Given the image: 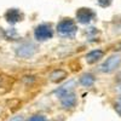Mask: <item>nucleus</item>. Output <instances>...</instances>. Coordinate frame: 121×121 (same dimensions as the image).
<instances>
[{"label": "nucleus", "instance_id": "10", "mask_svg": "<svg viewBox=\"0 0 121 121\" xmlns=\"http://www.w3.org/2000/svg\"><path fill=\"white\" fill-rule=\"evenodd\" d=\"M80 84L85 87H90L95 84V76L92 74H82L81 78H80Z\"/></svg>", "mask_w": 121, "mask_h": 121}, {"label": "nucleus", "instance_id": "9", "mask_svg": "<svg viewBox=\"0 0 121 121\" xmlns=\"http://www.w3.org/2000/svg\"><path fill=\"white\" fill-rule=\"evenodd\" d=\"M102 57H103L102 50H93V51H91L86 55V62L88 64H92V63H96L97 60H99Z\"/></svg>", "mask_w": 121, "mask_h": 121}, {"label": "nucleus", "instance_id": "15", "mask_svg": "<svg viewBox=\"0 0 121 121\" xmlns=\"http://www.w3.org/2000/svg\"><path fill=\"white\" fill-rule=\"evenodd\" d=\"M10 121H22V117L21 116H15L13 119H11Z\"/></svg>", "mask_w": 121, "mask_h": 121}, {"label": "nucleus", "instance_id": "14", "mask_svg": "<svg viewBox=\"0 0 121 121\" xmlns=\"http://www.w3.org/2000/svg\"><path fill=\"white\" fill-rule=\"evenodd\" d=\"M97 3H98L100 6L105 7V6H109L110 4H112V0H97Z\"/></svg>", "mask_w": 121, "mask_h": 121}, {"label": "nucleus", "instance_id": "1", "mask_svg": "<svg viewBox=\"0 0 121 121\" xmlns=\"http://www.w3.org/2000/svg\"><path fill=\"white\" fill-rule=\"evenodd\" d=\"M76 24L73 19L65 18L57 24V33L63 38H73L76 33Z\"/></svg>", "mask_w": 121, "mask_h": 121}, {"label": "nucleus", "instance_id": "7", "mask_svg": "<svg viewBox=\"0 0 121 121\" xmlns=\"http://www.w3.org/2000/svg\"><path fill=\"white\" fill-rule=\"evenodd\" d=\"M60 103H62L63 108H65V109L73 108L76 104V97L73 92L68 93V95H65V96H63L62 98H60Z\"/></svg>", "mask_w": 121, "mask_h": 121}, {"label": "nucleus", "instance_id": "11", "mask_svg": "<svg viewBox=\"0 0 121 121\" xmlns=\"http://www.w3.org/2000/svg\"><path fill=\"white\" fill-rule=\"evenodd\" d=\"M67 76V73L64 72V70H62V69H58V70H55V72L51 74V81H53V82H58V81H60L62 79H64Z\"/></svg>", "mask_w": 121, "mask_h": 121}, {"label": "nucleus", "instance_id": "3", "mask_svg": "<svg viewBox=\"0 0 121 121\" xmlns=\"http://www.w3.org/2000/svg\"><path fill=\"white\" fill-rule=\"evenodd\" d=\"M121 63V56L119 55H114V56H110L105 62L100 65V70L103 73H112L120 65Z\"/></svg>", "mask_w": 121, "mask_h": 121}, {"label": "nucleus", "instance_id": "4", "mask_svg": "<svg viewBox=\"0 0 121 121\" xmlns=\"http://www.w3.org/2000/svg\"><path fill=\"white\" fill-rule=\"evenodd\" d=\"M95 18H96V13L91 9L82 7V9H79L76 11V19H78V22L82 23V24H87L90 22H92Z\"/></svg>", "mask_w": 121, "mask_h": 121}, {"label": "nucleus", "instance_id": "6", "mask_svg": "<svg viewBox=\"0 0 121 121\" xmlns=\"http://www.w3.org/2000/svg\"><path fill=\"white\" fill-rule=\"evenodd\" d=\"M75 81L74 80H69L68 82H65L63 86H60L57 91H56V95L59 97V98H62L63 96H65V95H68V93H72L73 92V90H74V87H75Z\"/></svg>", "mask_w": 121, "mask_h": 121}, {"label": "nucleus", "instance_id": "12", "mask_svg": "<svg viewBox=\"0 0 121 121\" xmlns=\"http://www.w3.org/2000/svg\"><path fill=\"white\" fill-rule=\"evenodd\" d=\"M28 121H47V120H46V117L43 116V115H34V116L30 117Z\"/></svg>", "mask_w": 121, "mask_h": 121}, {"label": "nucleus", "instance_id": "8", "mask_svg": "<svg viewBox=\"0 0 121 121\" xmlns=\"http://www.w3.org/2000/svg\"><path fill=\"white\" fill-rule=\"evenodd\" d=\"M5 17H6V19H7V22H9V23L15 24V23H17L18 21H21L22 15H21V12H19L18 10H16V9H11V10H9V11L6 12Z\"/></svg>", "mask_w": 121, "mask_h": 121}, {"label": "nucleus", "instance_id": "2", "mask_svg": "<svg viewBox=\"0 0 121 121\" xmlns=\"http://www.w3.org/2000/svg\"><path fill=\"white\" fill-rule=\"evenodd\" d=\"M34 36L36 40L39 41H45V40H48L53 36V29L51 27V24H40L35 28L34 30Z\"/></svg>", "mask_w": 121, "mask_h": 121}, {"label": "nucleus", "instance_id": "13", "mask_svg": "<svg viewBox=\"0 0 121 121\" xmlns=\"http://www.w3.org/2000/svg\"><path fill=\"white\" fill-rule=\"evenodd\" d=\"M115 110L121 115V97H119L115 102Z\"/></svg>", "mask_w": 121, "mask_h": 121}, {"label": "nucleus", "instance_id": "5", "mask_svg": "<svg viewBox=\"0 0 121 121\" xmlns=\"http://www.w3.org/2000/svg\"><path fill=\"white\" fill-rule=\"evenodd\" d=\"M16 53L19 57H23V58H28V57H32L35 53V46L30 43H24L21 44L17 50H16Z\"/></svg>", "mask_w": 121, "mask_h": 121}]
</instances>
